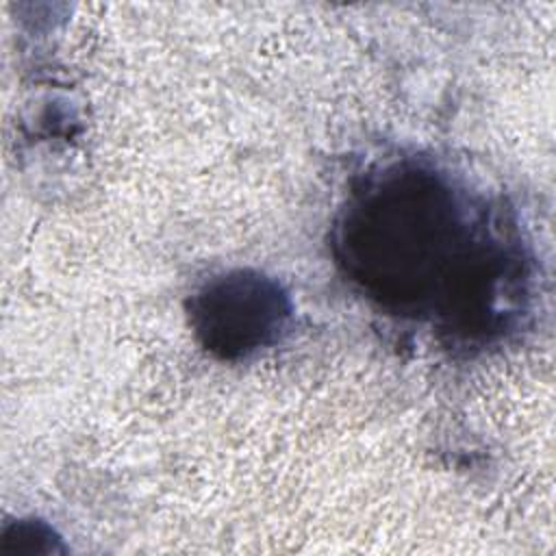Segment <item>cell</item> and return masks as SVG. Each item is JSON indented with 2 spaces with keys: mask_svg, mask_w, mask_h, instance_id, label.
<instances>
[{
  "mask_svg": "<svg viewBox=\"0 0 556 556\" xmlns=\"http://www.w3.org/2000/svg\"><path fill=\"white\" fill-rule=\"evenodd\" d=\"M289 313L280 289L248 271L206 285L193 304V321L204 345L222 356H239L267 343Z\"/></svg>",
  "mask_w": 556,
  "mask_h": 556,
  "instance_id": "6da1fadb",
  "label": "cell"
}]
</instances>
